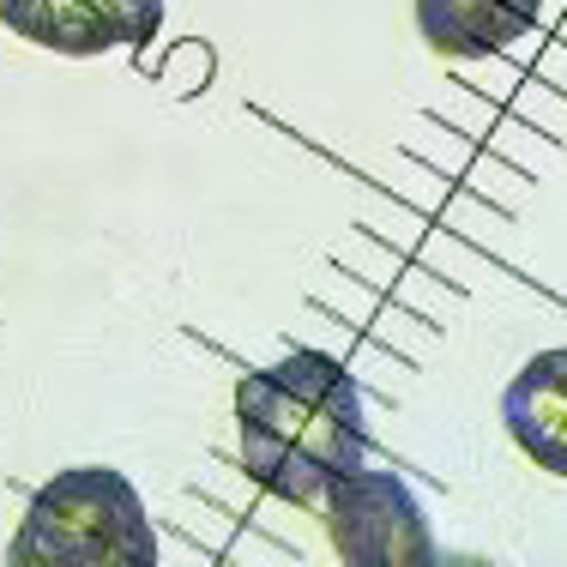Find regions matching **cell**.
<instances>
[{
  "label": "cell",
  "mask_w": 567,
  "mask_h": 567,
  "mask_svg": "<svg viewBox=\"0 0 567 567\" xmlns=\"http://www.w3.org/2000/svg\"><path fill=\"white\" fill-rule=\"evenodd\" d=\"M236 458L248 483L290 507H327L350 471L369 465L362 386L332 350L296 344L290 357L241 374Z\"/></svg>",
  "instance_id": "obj_1"
},
{
  "label": "cell",
  "mask_w": 567,
  "mask_h": 567,
  "mask_svg": "<svg viewBox=\"0 0 567 567\" xmlns=\"http://www.w3.org/2000/svg\"><path fill=\"white\" fill-rule=\"evenodd\" d=\"M7 567H157L145 495L115 465H66L24 502Z\"/></svg>",
  "instance_id": "obj_2"
},
{
  "label": "cell",
  "mask_w": 567,
  "mask_h": 567,
  "mask_svg": "<svg viewBox=\"0 0 567 567\" xmlns=\"http://www.w3.org/2000/svg\"><path fill=\"white\" fill-rule=\"evenodd\" d=\"M327 537L344 567H441L447 549L435 544L416 489L399 471L362 465L327 495Z\"/></svg>",
  "instance_id": "obj_3"
},
{
  "label": "cell",
  "mask_w": 567,
  "mask_h": 567,
  "mask_svg": "<svg viewBox=\"0 0 567 567\" xmlns=\"http://www.w3.org/2000/svg\"><path fill=\"white\" fill-rule=\"evenodd\" d=\"M0 24L31 49L91 61L110 49H152L164 31V0H0Z\"/></svg>",
  "instance_id": "obj_4"
},
{
  "label": "cell",
  "mask_w": 567,
  "mask_h": 567,
  "mask_svg": "<svg viewBox=\"0 0 567 567\" xmlns=\"http://www.w3.org/2000/svg\"><path fill=\"white\" fill-rule=\"evenodd\" d=\"M502 423L537 471L567 477V344L537 350L502 386Z\"/></svg>",
  "instance_id": "obj_5"
},
{
  "label": "cell",
  "mask_w": 567,
  "mask_h": 567,
  "mask_svg": "<svg viewBox=\"0 0 567 567\" xmlns=\"http://www.w3.org/2000/svg\"><path fill=\"white\" fill-rule=\"evenodd\" d=\"M544 19V0H416V31L441 61H489L507 55L532 24Z\"/></svg>",
  "instance_id": "obj_6"
},
{
  "label": "cell",
  "mask_w": 567,
  "mask_h": 567,
  "mask_svg": "<svg viewBox=\"0 0 567 567\" xmlns=\"http://www.w3.org/2000/svg\"><path fill=\"white\" fill-rule=\"evenodd\" d=\"M441 567H507V561H489V556H471V549H447Z\"/></svg>",
  "instance_id": "obj_7"
}]
</instances>
